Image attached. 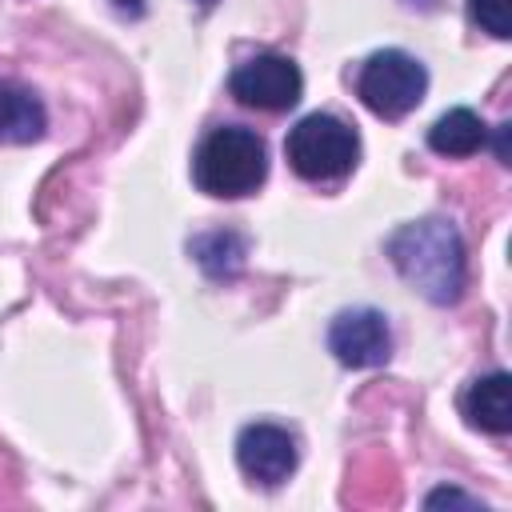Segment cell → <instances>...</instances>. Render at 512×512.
Returning <instances> with one entry per match:
<instances>
[{
	"label": "cell",
	"instance_id": "14",
	"mask_svg": "<svg viewBox=\"0 0 512 512\" xmlns=\"http://www.w3.org/2000/svg\"><path fill=\"white\" fill-rule=\"evenodd\" d=\"M508 132H512V124H500V132H496V160L500 164H508Z\"/></svg>",
	"mask_w": 512,
	"mask_h": 512
},
{
	"label": "cell",
	"instance_id": "15",
	"mask_svg": "<svg viewBox=\"0 0 512 512\" xmlns=\"http://www.w3.org/2000/svg\"><path fill=\"white\" fill-rule=\"evenodd\" d=\"M112 8L124 12V16H140L144 12V0H112Z\"/></svg>",
	"mask_w": 512,
	"mask_h": 512
},
{
	"label": "cell",
	"instance_id": "13",
	"mask_svg": "<svg viewBox=\"0 0 512 512\" xmlns=\"http://www.w3.org/2000/svg\"><path fill=\"white\" fill-rule=\"evenodd\" d=\"M428 508H440V504H464V508H484L476 496H468V492H460V488H436V492H428V500H424Z\"/></svg>",
	"mask_w": 512,
	"mask_h": 512
},
{
	"label": "cell",
	"instance_id": "9",
	"mask_svg": "<svg viewBox=\"0 0 512 512\" xmlns=\"http://www.w3.org/2000/svg\"><path fill=\"white\" fill-rule=\"evenodd\" d=\"M44 128H48L44 104L28 88L0 80V144H32L44 136Z\"/></svg>",
	"mask_w": 512,
	"mask_h": 512
},
{
	"label": "cell",
	"instance_id": "10",
	"mask_svg": "<svg viewBox=\"0 0 512 512\" xmlns=\"http://www.w3.org/2000/svg\"><path fill=\"white\" fill-rule=\"evenodd\" d=\"M488 140L484 120L472 108H448L432 128H428V148L440 156H472Z\"/></svg>",
	"mask_w": 512,
	"mask_h": 512
},
{
	"label": "cell",
	"instance_id": "7",
	"mask_svg": "<svg viewBox=\"0 0 512 512\" xmlns=\"http://www.w3.org/2000/svg\"><path fill=\"white\" fill-rule=\"evenodd\" d=\"M296 460H300V448H296V436L280 424H248L240 428L236 436V464L248 480L264 484V488H276L280 480H288L296 472Z\"/></svg>",
	"mask_w": 512,
	"mask_h": 512
},
{
	"label": "cell",
	"instance_id": "6",
	"mask_svg": "<svg viewBox=\"0 0 512 512\" xmlns=\"http://www.w3.org/2000/svg\"><path fill=\"white\" fill-rule=\"evenodd\" d=\"M328 352L344 368H380L392 356L388 316L376 308H344L328 324Z\"/></svg>",
	"mask_w": 512,
	"mask_h": 512
},
{
	"label": "cell",
	"instance_id": "4",
	"mask_svg": "<svg viewBox=\"0 0 512 512\" xmlns=\"http://www.w3.org/2000/svg\"><path fill=\"white\" fill-rule=\"evenodd\" d=\"M424 92H428V72L404 48H380L356 72V96L364 100V108H372L384 120L408 116L424 100Z\"/></svg>",
	"mask_w": 512,
	"mask_h": 512
},
{
	"label": "cell",
	"instance_id": "2",
	"mask_svg": "<svg viewBox=\"0 0 512 512\" xmlns=\"http://www.w3.org/2000/svg\"><path fill=\"white\" fill-rule=\"evenodd\" d=\"M264 176H268V144L252 128H240V124L212 128L192 156L196 188L216 200L248 196L264 184Z\"/></svg>",
	"mask_w": 512,
	"mask_h": 512
},
{
	"label": "cell",
	"instance_id": "8",
	"mask_svg": "<svg viewBox=\"0 0 512 512\" xmlns=\"http://www.w3.org/2000/svg\"><path fill=\"white\" fill-rule=\"evenodd\" d=\"M508 372H488V376H476L464 396H460V412L468 416L472 428L480 432H492V436H504L512 428V396H508Z\"/></svg>",
	"mask_w": 512,
	"mask_h": 512
},
{
	"label": "cell",
	"instance_id": "3",
	"mask_svg": "<svg viewBox=\"0 0 512 512\" xmlns=\"http://www.w3.org/2000/svg\"><path fill=\"white\" fill-rule=\"evenodd\" d=\"M284 156L304 180H340L360 160V136L332 112H308L288 128Z\"/></svg>",
	"mask_w": 512,
	"mask_h": 512
},
{
	"label": "cell",
	"instance_id": "5",
	"mask_svg": "<svg viewBox=\"0 0 512 512\" xmlns=\"http://www.w3.org/2000/svg\"><path fill=\"white\" fill-rule=\"evenodd\" d=\"M228 92L248 104V108H264V112H284L300 100L304 92V76L296 68V60L280 56V52H260L252 60H244L232 76H228Z\"/></svg>",
	"mask_w": 512,
	"mask_h": 512
},
{
	"label": "cell",
	"instance_id": "1",
	"mask_svg": "<svg viewBox=\"0 0 512 512\" xmlns=\"http://www.w3.org/2000/svg\"><path fill=\"white\" fill-rule=\"evenodd\" d=\"M388 260L396 272L412 284L432 304H456L468 280V260H464V240L452 220L444 216H424L412 224H400L388 244Z\"/></svg>",
	"mask_w": 512,
	"mask_h": 512
},
{
	"label": "cell",
	"instance_id": "11",
	"mask_svg": "<svg viewBox=\"0 0 512 512\" xmlns=\"http://www.w3.org/2000/svg\"><path fill=\"white\" fill-rule=\"evenodd\" d=\"M192 256H196V264H200L212 280H232V276L244 268L248 244H244V236H236V232H208V236H196V240H192Z\"/></svg>",
	"mask_w": 512,
	"mask_h": 512
},
{
	"label": "cell",
	"instance_id": "12",
	"mask_svg": "<svg viewBox=\"0 0 512 512\" xmlns=\"http://www.w3.org/2000/svg\"><path fill=\"white\" fill-rule=\"evenodd\" d=\"M468 16L480 32L508 40L512 36V0H468Z\"/></svg>",
	"mask_w": 512,
	"mask_h": 512
},
{
	"label": "cell",
	"instance_id": "16",
	"mask_svg": "<svg viewBox=\"0 0 512 512\" xmlns=\"http://www.w3.org/2000/svg\"><path fill=\"white\" fill-rule=\"evenodd\" d=\"M196 4H200V8H212V4H216V0H196Z\"/></svg>",
	"mask_w": 512,
	"mask_h": 512
}]
</instances>
